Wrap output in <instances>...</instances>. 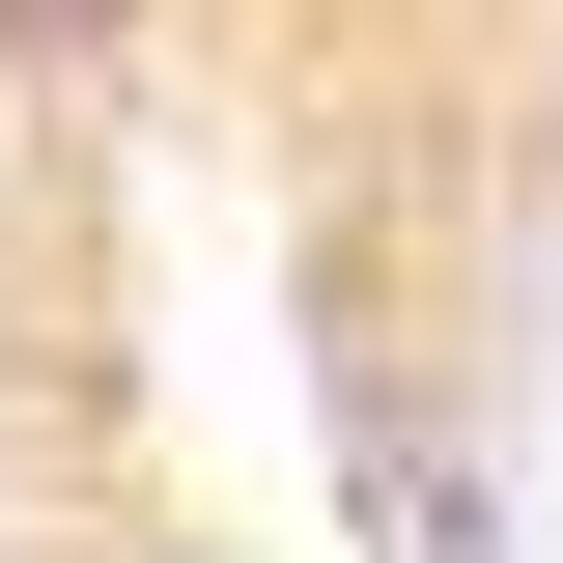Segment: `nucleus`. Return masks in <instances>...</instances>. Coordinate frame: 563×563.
<instances>
[{
    "label": "nucleus",
    "mask_w": 563,
    "mask_h": 563,
    "mask_svg": "<svg viewBox=\"0 0 563 563\" xmlns=\"http://www.w3.org/2000/svg\"><path fill=\"white\" fill-rule=\"evenodd\" d=\"M113 57H169V0H0V113H85Z\"/></svg>",
    "instance_id": "nucleus-1"
},
{
    "label": "nucleus",
    "mask_w": 563,
    "mask_h": 563,
    "mask_svg": "<svg viewBox=\"0 0 563 563\" xmlns=\"http://www.w3.org/2000/svg\"><path fill=\"white\" fill-rule=\"evenodd\" d=\"M85 563H225V536H85Z\"/></svg>",
    "instance_id": "nucleus-2"
}]
</instances>
